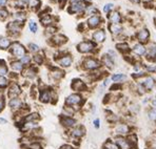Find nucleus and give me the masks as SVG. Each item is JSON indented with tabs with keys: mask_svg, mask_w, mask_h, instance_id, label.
<instances>
[{
	"mask_svg": "<svg viewBox=\"0 0 156 149\" xmlns=\"http://www.w3.org/2000/svg\"><path fill=\"white\" fill-rule=\"evenodd\" d=\"M155 83H156V82H155L154 78L151 77V76H146L140 84L143 85L144 88L146 89V91H150V90H152V89L154 88Z\"/></svg>",
	"mask_w": 156,
	"mask_h": 149,
	"instance_id": "nucleus-6",
	"label": "nucleus"
},
{
	"mask_svg": "<svg viewBox=\"0 0 156 149\" xmlns=\"http://www.w3.org/2000/svg\"><path fill=\"white\" fill-rule=\"evenodd\" d=\"M81 102H82V97L79 93H73V95H70L66 99V104L69 105V106L79 105V104H81Z\"/></svg>",
	"mask_w": 156,
	"mask_h": 149,
	"instance_id": "nucleus-4",
	"label": "nucleus"
},
{
	"mask_svg": "<svg viewBox=\"0 0 156 149\" xmlns=\"http://www.w3.org/2000/svg\"><path fill=\"white\" fill-rule=\"evenodd\" d=\"M60 122L65 127H68V128H71V127H74L76 125V120L73 119L72 117H62L60 119Z\"/></svg>",
	"mask_w": 156,
	"mask_h": 149,
	"instance_id": "nucleus-13",
	"label": "nucleus"
},
{
	"mask_svg": "<svg viewBox=\"0 0 156 149\" xmlns=\"http://www.w3.org/2000/svg\"><path fill=\"white\" fill-rule=\"evenodd\" d=\"M8 74V67L4 64V61L0 60V76H4Z\"/></svg>",
	"mask_w": 156,
	"mask_h": 149,
	"instance_id": "nucleus-33",
	"label": "nucleus"
},
{
	"mask_svg": "<svg viewBox=\"0 0 156 149\" xmlns=\"http://www.w3.org/2000/svg\"><path fill=\"white\" fill-rule=\"evenodd\" d=\"M130 110L132 112H137L139 110V106H137V105H133L132 107H130Z\"/></svg>",
	"mask_w": 156,
	"mask_h": 149,
	"instance_id": "nucleus-52",
	"label": "nucleus"
},
{
	"mask_svg": "<svg viewBox=\"0 0 156 149\" xmlns=\"http://www.w3.org/2000/svg\"><path fill=\"white\" fill-rule=\"evenodd\" d=\"M109 29L111 31V33L113 35H119V34L122 33L123 31V27L121 26L120 24H110L109 25Z\"/></svg>",
	"mask_w": 156,
	"mask_h": 149,
	"instance_id": "nucleus-22",
	"label": "nucleus"
},
{
	"mask_svg": "<svg viewBox=\"0 0 156 149\" xmlns=\"http://www.w3.org/2000/svg\"><path fill=\"white\" fill-rule=\"evenodd\" d=\"M8 11L6 10H0V18L1 19H4V18L8 17Z\"/></svg>",
	"mask_w": 156,
	"mask_h": 149,
	"instance_id": "nucleus-46",
	"label": "nucleus"
},
{
	"mask_svg": "<svg viewBox=\"0 0 156 149\" xmlns=\"http://www.w3.org/2000/svg\"><path fill=\"white\" fill-rule=\"evenodd\" d=\"M134 78H141V77H146V72H137L133 75Z\"/></svg>",
	"mask_w": 156,
	"mask_h": 149,
	"instance_id": "nucleus-45",
	"label": "nucleus"
},
{
	"mask_svg": "<svg viewBox=\"0 0 156 149\" xmlns=\"http://www.w3.org/2000/svg\"><path fill=\"white\" fill-rule=\"evenodd\" d=\"M8 80L3 77V76H0V88H3V87L8 86Z\"/></svg>",
	"mask_w": 156,
	"mask_h": 149,
	"instance_id": "nucleus-37",
	"label": "nucleus"
},
{
	"mask_svg": "<svg viewBox=\"0 0 156 149\" xmlns=\"http://www.w3.org/2000/svg\"><path fill=\"white\" fill-rule=\"evenodd\" d=\"M29 25H30V29H31V31L33 32V33H36V32H37V24H36L35 22L30 21Z\"/></svg>",
	"mask_w": 156,
	"mask_h": 149,
	"instance_id": "nucleus-39",
	"label": "nucleus"
},
{
	"mask_svg": "<svg viewBox=\"0 0 156 149\" xmlns=\"http://www.w3.org/2000/svg\"><path fill=\"white\" fill-rule=\"evenodd\" d=\"M6 3V0H0V6H3Z\"/></svg>",
	"mask_w": 156,
	"mask_h": 149,
	"instance_id": "nucleus-57",
	"label": "nucleus"
},
{
	"mask_svg": "<svg viewBox=\"0 0 156 149\" xmlns=\"http://www.w3.org/2000/svg\"><path fill=\"white\" fill-rule=\"evenodd\" d=\"M30 149H42L39 143H33L30 145Z\"/></svg>",
	"mask_w": 156,
	"mask_h": 149,
	"instance_id": "nucleus-48",
	"label": "nucleus"
},
{
	"mask_svg": "<svg viewBox=\"0 0 156 149\" xmlns=\"http://www.w3.org/2000/svg\"><path fill=\"white\" fill-rule=\"evenodd\" d=\"M35 120H39L38 113H31V114H29V116L26 117L27 122H34Z\"/></svg>",
	"mask_w": 156,
	"mask_h": 149,
	"instance_id": "nucleus-35",
	"label": "nucleus"
},
{
	"mask_svg": "<svg viewBox=\"0 0 156 149\" xmlns=\"http://www.w3.org/2000/svg\"><path fill=\"white\" fill-rule=\"evenodd\" d=\"M30 61H31V57H30L29 55H24V56L22 57V59H21V62L26 63V64H29Z\"/></svg>",
	"mask_w": 156,
	"mask_h": 149,
	"instance_id": "nucleus-42",
	"label": "nucleus"
},
{
	"mask_svg": "<svg viewBox=\"0 0 156 149\" xmlns=\"http://www.w3.org/2000/svg\"><path fill=\"white\" fill-rule=\"evenodd\" d=\"M113 8V4L112 3H108V4H105V8H104V11L105 13H110V11Z\"/></svg>",
	"mask_w": 156,
	"mask_h": 149,
	"instance_id": "nucleus-43",
	"label": "nucleus"
},
{
	"mask_svg": "<svg viewBox=\"0 0 156 149\" xmlns=\"http://www.w3.org/2000/svg\"><path fill=\"white\" fill-rule=\"evenodd\" d=\"M94 126H95L96 128H99V120H98V119H96V120L94 121Z\"/></svg>",
	"mask_w": 156,
	"mask_h": 149,
	"instance_id": "nucleus-55",
	"label": "nucleus"
},
{
	"mask_svg": "<svg viewBox=\"0 0 156 149\" xmlns=\"http://www.w3.org/2000/svg\"><path fill=\"white\" fill-rule=\"evenodd\" d=\"M10 107L13 109V110H18V109H20L22 107V102L20 99H18V98H14L10 101Z\"/></svg>",
	"mask_w": 156,
	"mask_h": 149,
	"instance_id": "nucleus-21",
	"label": "nucleus"
},
{
	"mask_svg": "<svg viewBox=\"0 0 156 149\" xmlns=\"http://www.w3.org/2000/svg\"><path fill=\"white\" fill-rule=\"evenodd\" d=\"M109 20L112 24H119L121 21V16L118 12H113L109 15Z\"/></svg>",
	"mask_w": 156,
	"mask_h": 149,
	"instance_id": "nucleus-20",
	"label": "nucleus"
},
{
	"mask_svg": "<svg viewBox=\"0 0 156 149\" xmlns=\"http://www.w3.org/2000/svg\"><path fill=\"white\" fill-rule=\"evenodd\" d=\"M23 1H26V2H27V1H29V0H23Z\"/></svg>",
	"mask_w": 156,
	"mask_h": 149,
	"instance_id": "nucleus-61",
	"label": "nucleus"
},
{
	"mask_svg": "<svg viewBox=\"0 0 156 149\" xmlns=\"http://www.w3.org/2000/svg\"><path fill=\"white\" fill-rule=\"evenodd\" d=\"M154 21H155V24H156V16H155V18H154Z\"/></svg>",
	"mask_w": 156,
	"mask_h": 149,
	"instance_id": "nucleus-60",
	"label": "nucleus"
},
{
	"mask_svg": "<svg viewBox=\"0 0 156 149\" xmlns=\"http://www.w3.org/2000/svg\"><path fill=\"white\" fill-rule=\"evenodd\" d=\"M72 57L69 56V55H65V56L60 57V58L58 59V63L60 64L61 66H63V67H69V66L72 64Z\"/></svg>",
	"mask_w": 156,
	"mask_h": 149,
	"instance_id": "nucleus-17",
	"label": "nucleus"
},
{
	"mask_svg": "<svg viewBox=\"0 0 156 149\" xmlns=\"http://www.w3.org/2000/svg\"><path fill=\"white\" fill-rule=\"evenodd\" d=\"M60 149H75V148L71 145H63V146H61Z\"/></svg>",
	"mask_w": 156,
	"mask_h": 149,
	"instance_id": "nucleus-54",
	"label": "nucleus"
},
{
	"mask_svg": "<svg viewBox=\"0 0 156 149\" xmlns=\"http://www.w3.org/2000/svg\"><path fill=\"white\" fill-rule=\"evenodd\" d=\"M97 12V10H96L95 8H93V6H90V8L87 10V14H92V13H96Z\"/></svg>",
	"mask_w": 156,
	"mask_h": 149,
	"instance_id": "nucleus-51",
	"label": "nucleus"
},
{
	"mask_svg": "<svg viewBox=\"0 0 156 149\" xmlns=\"http://www.w3.org/2000/svg\"><path fill=\"white\" fill-rule=\"evenodd\" d=\"M87 5L83 2V0H73L71 6L69 8V12L70 13H80L83 12L86 10Z\"/></svg>",
	"mask_w": 156,
	"mask_h": 149,
	"instance_id": "nucleus-1",
	"label": "nucleus"
},
{
	"mask_svg": "<svg viewBox=\"0 0 156 149\" xmlns=\"http://www.w3.org/2000/svg\"><path fill=\"white\" fill-rule=\"evenodd\" d=\"M109 81H110L109 79H105V82H104V86H107L108 84H109Z\"/></svg>",
	"mask_w": 156,
	"mask_h": 149,
	"instance_id": "nucleus-58",
	"label": "nucleus"
},
{
	"mask_svg": "<svg viewBox=\"0 0 156 149\" xmlns=\"http://www.w3.org/2000/svg\"><path fill=\"white\" fill-rule=\"evenodd\" d=\"M102 63H104L105 66H108L109 68H112L114 66L113 59H112L109 55H105V56L102 57Z\"/></svg>",
	"mask_w": 156,
	"mask_h": 149,
	"instance_id": "nucleus-28",
	"label": "nucleus"
},
{
	"mask_svg": "<svg viewBox=\"0 0 156 149\" xmlns=\"http://www.w3.org/2000/svg\"><path fill=\"white\" fill-rule=\"evenodd\" d=\"M150 105H151V108H155L156 109V97L152 98L150 101Z\"/></svg>",
	"mask_w": 156,
	"mask_h": 149,
	"instance_id": "nucleus-50",
	"label": "nucleus"
},
{
	"mask_svg": "<svg viewBox=\"0 0 156 149\" xmlns=\"http://www.w3.org/2000/svg\"><path fill=\"white\" fill-rule=\"evenodd\" d=\"M146 69L149 73H155L156 72V65H148L146 66Z\"/></svg>",
	"mask_w": 156,
	"mask_h": 149,
	"instance_id": "nucleus-44",
	"label": "nucleus"
},
{
	"mask_svg": "<svg viewBox=\"0 0 156 149\" xmlns=\"http://www.w3.org/2000/svg\"><path fill=\"white\" fill-rule=\"evenodd\" d=\"M122 88V85H121L120 83H114V85H112L111 86V90L112 91H115V90H119V89H121Z\"/></svg>",
	"mask_w": 156,
	"mask_h": 149,
	"instance_id": "nucleus-40",
	"label": "nucleus"
},
{
	"mask_svg": "<svg viewBox=\"0 0 156 149\" xmlns=\"http://www.w3.org/2000/svg\"><path fill=\"white\" fill-rule=\"evenodd\" d=\"M116 49H118L120 52H122V54H128V52H130V50H131L129 44H128V43H126V42L117 43Z\"/></svg>",
	"mask_w": 156,
	"mask_h": 149,
	"instance_id": "nucleus-23",
	"label": "nucleus"
},
{
	"mask_svg": "<svg viewBox=\"0 0 156 149\" xmlns=\"http://www.w3.org/2000/svg\"><path fill=\"white\" fill-rule=\"evenodd\" d=\"M10 40L8 38H4V37H1L0 38V49H5L10 46Z\"/></svg>",
	"mask_w": 156,
	"mask_h": 149,
	"instance_id": "nucleus-30",
	"label": "nucleus"
},
{
	"mask_svg": "<svg viewBox=\"0 0 156 149\" xmlns=\"http://www.w3.org/2000/svg\"><path fill=\"white\" fill-rule=\"evenodd\" d=\"M127 141L129 143L131 149H136L137 145H138V140H137V136L134 134H130L127 137Z\"/></svg>",
	"mask_w": 156,
	"mask_h": 149,
	"instance_id": "nucleus-15",
	"label": "nucleus"
},
{
	"mask_svg": "<svg viewBox=\"0 0 156 149\" xmlns=\"http://www.w3.org/2000/svg\"><path fill=\"white\" fill-rule=\"evenodd\" d=\"M115 143L120 149H131L129 143H128V141H127V137H117L115 140Z\"/></svg>",
	"mask_w": 156,
	"mask_h": 149,
	"instance_id": "nucleus-14",
	"label": "nucleus"
},
{
	"mask_svg": "<svg viewBox=\"0 0 156 149\" xmlns=\"http://www.w3.org/2000/svg\"><path fill=\"white\" fill-rule=\"evenodd\" d=\"M132 52H134L136 56L141 57V56H144V55H146L147 47L144 46V44H141V43H137V44H135L134 46H133Z\"/></svg>",
	"mask_w": 156,
	"mask_h": 149,
	"instance_id": "nucleus-12",
	"label": "nucleus"
},
{
	"mask_svg": "<svg viewBox=\"0 0 156 149\" xmlns=\"http://www.w3.org/2000/svg\"><path fill=\"white\" fill-rule=\"evenodd\" d=\"M30 5L32 8H37V6L40 5V1L39 0H30Z\"/></svg>",
	"mask_w": 156,
	"mask_h": 149,
	"instance_id": "nucleus-41",
	"label": "nucleus"
},
{
	"mask_svg": "<svg viewBox=\"0 0 156 149\" xmlns=\"http://www.w3.org/2000/svg\"><path fill=\"white\" fill-rule=\"evenodd\" d=\"M5 123H6V120H5V119L0 118V124H5Z\"/></svg>",
	"mask_w": 156,
	"mask_h": 149,
	"instance_id": "nucleus-56",
	"label": "nucleus"
},
{
	"mask_svg": "<svg viewBox=\"0 0 156 149\" xmlns=\"http://www.w3.org/2000/svg\"><path fill=\"white\" fill-rule=\"evenodd\" d=\"M105 149H120L117 146V144L116 143H114L113 141H107L105 142Z\"/></svg>",
	"mask_w": 156,
	"mask_h": 149,
	"instance_id": "nucleus-32",
	"label": "nucleus"
},
{
	"mask_svg": "<svg viewBox=\"0 0 156 149\" xmlns=\"http://www.w3.org/2000/svg\"><path fill=\"white\" fill-rule=\"evenodd\" d=\"M8 29L11 33H18L21 29V24H20L19 21H15V22H11L10 24L8 25Z\"/></svg>",
	"mask_w": 156,
	"mask_h": 149,
	"instance_id": "nucleus-24",
	"label": "nucleus"
},
{
	"mask_svg": "<svg viewBox=\"0 0 156 149\" xmlns=\"http://www.w3.org/2000/svg\"><path fill=\"white\" fill-rule=\"evenodd\" d=\"M42 56L41 55H36L35 57H34V60H35L36 63H42Z\"/></svg>",
	"mask_w": 156,
	"mask_h": 149,
	"instance_id": "nucleus-47",
	"label": "nucleus"
},
{
	"mask_svg": "<svg viewBox=\"0 0 156 149\" xmlns=\"http://www.w3.org/2000/svg\"><path fill=\"white\" fill-rule=\"evenodd\" d=\"M111 79L114 83H121V82H123V81L127 80V76L123 75V74H116V75L112 76Z\"/></svg>",
	"mask_w": 156,
	"mask_h": 149,
	"instance_id": "nucleus-27",
	"label": "nucleus"
},
{
	"mask_svg": "<svg viewBox=\"0 0 156 149\" xmlns=\"http://www.w3.org/2000/svg\"><path fill=\"white\" fill-rule=\"evenodd\" d=\"M71 87H72L75 91H83V90H86V88H87L84 82L82 81V80H80V79H74V80H73L72 84H71Z\"/></svg>",
	"mask_w": 156,
	"mask_h": 149,
	"instance_id": "nucleus-11",
	"label": "nucleus"
},
{
	"mask_svg": "<svg viewBox=\"0 0 156 149\" xmlns=\"http://www.w3.org/2000/svg\"><path fill=\"white\" fill-rule=\"evenodd\" d=\"M3 107H4V101L2 98H0V111L3 109Z\"/></svg>",
	"mask_w": 156,
	"mask_h": 149,
	"instance_id": "nucleus-53",
	"label": "nucleus"
},
{
	"mask_svg": "<svg viewBox=\"0 0 156 149\" xmlns=\"http://www.w3.org/2000/svg\"><path fill=\"white\" fill-rule=\"evenodd\" d=\"M24 76L26 77H29V78H33L35 76V73H34V69L33 68H29L24 72Z\"/></svg>",
	"mask_w": 156,
	"mask_h": 149,
	"instance_id": "nucleus-38",
	"label": "nucleus"
},
{
	"mask_svg": "<svg viewBox=\"0 0 156 149\" xmlns=\"http://www.w3.org/2000/svg\"><path fill=\"white\" fill-rule=\"evenodd\" d=\"M11 52L15 57H23L26 55V49L19 43H14L11 47Z\"/></svg>",
	"mask_w": 156,
	"mask_h": 149,
	"instance_id": "nucleus-9",
	"label": "nucleus"
},
{
	"mask_svg": "<svg viewBox=\"0 0 156 149\" xmlns=\"http://www.w3.org/2000/svg\"><path fill=\"white\" fill-rule=\"evenodd\" d=\"M114 130H115V134L118 137H125V136L130 134L131 127H130V125L126 124V123H119V124H117L115 126Z\"/></svg>",
	"mask_w": 156,
	"mask_h": 149,
	"instance_id": "nucleus-2",
	"label": "nucleus"
},
{
	"mask_svg": "<svg viewBox=\"0 0 156 149\" xmlns=\"http://www.w3.org/2000/svg\"><path fill=\"white\" fill-rule=\"evenodd\" d=\"M84 134H86V129H84V127H82V126H76V127L73 128L70 132L71 137H74V139H80V137H82L84 136Z\"/></svg>",
	"mask_w": 156,
	"mask_h": 149,
	"instance_id": "nucleus-10",
	"label": "nucleus"
},
{
	"mask_svg": "<svg viewBox=\"0 0 156 149\" xmlns=\"http://www.w3.org/2000/svg\"><path fill=\"white\" fill-rule=\"evenodd\" d=\"M94 49H95V43L92 42V41H83V42L79 43V44L77 45L78 52H83V54H86V52H91L92 50H94Z\"/></svg>",
	"mask_w": 156,
	"mask_h": 149,
	"instance_id": "nucleus-3",
	"label": "nucleus"
},
{
	"mask_svg": "<svg viewBox=\"0 0 156 149\" xmlns=\"http://www.w3.org/2000/svg\"><path fill=\"white\" fill-rule=\"evenodd\" d=\"M52 99V93L50 90H43L40 95V101L43 103L50 102Z\"/></svg>",
	"mask_w": 156,
	"mask_h": 149,
	"instance_id": "nucleus-25",
	"label": "nucleus"
},
{
	"mask_svg": "<svg viewBox=\"0 0 156 149\" xmlns=\"http://www.w3.org/2000/svg\"><path fill=\"white\" fill-rule=\"evenodd\" d=\"M93 39H94V41H96L97 43L104 42L105 39V33L102 29H98V31H96L95 33L93 34Z\"/></svg>",
	"mask_w": 156,
	"mask_h": 149,
	"instance_id": "nucleus-18",
	"label": "nucleus"
},
{
	"mask_svg": "<svg viewBox=\"0 0 156 149\" xmlns=\"http://www.w3.org/2000/svg\"><path fill=\"white\" fill-rule=\"evenodd\" d=\"M20 93H21V90H20V87L18 86L17 84H13V85L10 87V89H9V96H10L12 99L17 97Z\"/></svg>",
	"mask_w": 156,
	"mask_h": 149,
	"instance_id": "nucleus-19",
	"label": "nucleus"
},
{
	"mask_svg": "<svg viewBox=\"0 0 156 149\" xmlns=\"http://www.w3.org/2000/svg\"><path fill=\"white\" fill-rule=\"evenodd\" d=\"M52 21H53V19H52V17L51 16H44V17H42L41 18V23H42L43 25H50V24H52Z\"/></svg>",
	"mask_w": 156,
	"mask_h": 149,
	"instance_id": "nucleus-34",
	"label": "nucleus"
},
{
	"mask_svg": "<svg viewBox=\"0 0 156 149\" xmlns=\"http://www.w3.org/2000/svg\"><path fill=\"white\" fill-rule=\"evenodd\" d=\"M104 149H105V148H104Z\"/></svg>",
	"mask_w": 156,
	"mask_h": 149,
	"instance_id": "nucleus-63",
	"label": "nucleus"
},
{
	"mask_svg": "<svg viewBox=\"0 0 156 149\" xmlns=\"http://www.w3.org/2000/svg\"><path fill=\"white\" fill-rule=\"evenodd\" d=\"M147 114H148V118L149 120L153 121V122H156V109L155 108H150L147 112Z\"/></svg>",
	"mask_w": 156,
	"mask_h": 149,
	"instance_id": "nucleus-31",
	"label": "nucleus"
},
{
	"mask_svg": "<svg viewBox=\"0 0 156 149\" xmlns=\"http://www.w3.org/2000/svg\"><path fill=\"white\" fill-rule=\"evenodd\" d=\"M52 41L55 45H61L66 42V37H65V36H62V35H56L52 38Z\"/></svg>",
	"mask_w": 156,
	"mask_h": 149,
	"instance_id": "nucleus-26",
	"label": "nucleus"
},
{
	"mask_svg": "<svg viewBox=\"0 0 156 149\" xmlns=\"http://www.w3.org/2000/svg\"><path fill=\"white\" fill-rule=\"evenodd\" d=\"M149 38H150V32L147 29H143L140 31L137 32L136 34V39L138 40L139 43L144 44V43H147L149 41Z\"/></svg>",
	"mask_w": 156,
	"mask_h": 149,
	"instance_id": "nucleus-8",
	"label": "nucleus"
},
{
	"mask_svg": "<svg viewBox=\"0 0 156 149\" xmlns=\"http://www.w3.org/2000/svg\"><path fill=\"white\" fill-rule=\"evenodd\" d=\"M146 58L147 60L154 62L156 61V44L155 43H150L146 52Z\"/></svg>",
	"mask_w": 156,
	"mask_h": 149,
	"instance_id": "nucleus-7",
	"label": "nucleus"
},
{
	"mask_svg": "<svg viewBox=\"0 0 156 149\" xmlns=\"http://www.w3.org/2000/svg\"><path fill=\"white\" fill-rule=\"evenodd\" d=\"M100 66V63L98 60L93 58H87L86 60L83 61V67L86 69L89 70H94V69H97L98 67Z\"/></svg>",
	"mask_w": 156,
	"mask_h": 149,
	"instance_id": "nucleus-5",
	"label": "nucleus"
},
{
	"mask_svg": "<svg viewBox=\"0 0 156 149\" xmlns=\"http://www.w3.org/2000/svg\"><path fill=\"white\" fill-rule=\"evenodd\" d=\"M30 49H31L32 52H38V50H39V47H38V45L31 43V44H30Z\"/></svg>",
	"mask_w": 156,
	"mask_h": 149,
	"instance_id": "nucleus-49",
	"label": "nucleus"
},
{
	"mask_svg": "<svg viewBox=\"0 0 156 149\" xmlns=\"http://www.w3.org/2000/svg\"><path fill=\"white\" fill-rule=\"evenodd\" d=\"M51 75L53 76V78H55V79H60V78L63 77L65 73H63L62 70L58 69V68H54V69L51 72Z\"/></svg>",
	"mask_w": 156,
	"mask_h": 149,
	"instance_id": "nucleus-29",
	"label": "nucleus"
},
{
	"mask_svg": "<svg viewBox=\"0 0 156 149\" xmlns=\"http://www.w3.org/2000/svg\"><path fill=\"white\" fill-rule=\"evenodd\" d=\"M11 66H12V68L14 70H16V72H20V70H22V64L21 62H16V61H14L11 64Z\"/></svg>",
	"mask_w": 156,
	"mask_h": 149,
	"instance_id": "nucleus-36",
	"label": "nucleus"
},
{
	"mask_svg": "<svg viewBox=\"0 0 156 149\" xmlns=\"http://www.w3.org/2000/svg\"><path fill=\"white\" fill-rule=\"evenodd\" d=\"M133 2H134V3H139V2H140V0H132Z\"/></svg>",
	"mask_w": 156,
	"mask_h": 149,
	"instance_id": "nucleus-59",
	"label": "nucleus"
},
{
	"mask_svg": "<svg viewBox=\"0 0 156 149\" xmlns=\"http://www.w3.org/2000/svg\"><path fill=\"white\" fill-rule=\"evenodd\" d=\"M61 1H65V0H61Z\"/></svg>",
	"mask_w": 156,
	"mask_h": 149,
	"instance_id": "nucleus-62",
	"label": "nucleus"
},
{
	"mask_svg": "<svg viewBox=\"0 0 156 149\" xmlns=\"http://www.w3.org/2000/svg\"><path fill=\"white\" fill-rule=\"evenodd\" d=\"M100 22H101V19H100L99 16L97 15H94L90 17L88 19V25L91 27V29H94V27H97L98 25L100 24Z\"/></svg>",
	"mask_w": 156,
	"mask_h": 149,
	"instance_id": "nucleus-16",
	"label": "nucleus"
}]
</instances>
